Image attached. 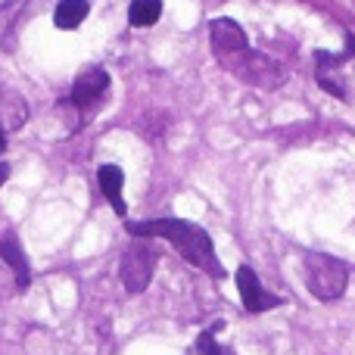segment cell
<instances>
[{"label":"cell","instance_id":"cell-1","mask_svg":"<svg viewBox=\"0 0 355 355\" xmlns=\"http://www.w3.org/2000/svg\"><path fill=\"white\" fill-rule=\"evenodd\" d=\"M125 227H128V234H131V237H137V240H153V237L168 240V243H172L190 265H196L200 271L218 277V281L227 275L225 265H221L218 256H215L212 237H209L200 225H193V221H184V218H150V221H128Z\"/></svg>","mask_w":355,"mask_h":355},{"label":"cell","instance_id":"cell-2","mask_svg":"<svg viewBox=\"0 0 355 355\" xmlns=\"http://www.w3.org/2000/svg\"><path fill=\"white\" fill-rule=\"evenodd\" d=\"M302 277H306V287L315 300L334 302L346 293L349 268H346V262L337 256H327V252H306V256H302Z\"/></svg>","mask_w":355,"mask_h":355},{"label":"cell","instance_id":"cell-3","mask_svg":"<svg viewBox=\"0 0 355 355\" xmlns=\"http://www.w3.org/2000/svg\"><path fill=\"white\" fill-rule=\"evenodd\" d=\"M221 66L227 69V72L234 75V78H240L243 85L250 87H259V91H275V87L284 85V69L277 66L271 56L259 53V50H240L237 56H231V60H225Z\"/></svg>","mask_w":355,"mask_h":355},{"label":"cell","instance_id":"cell-4","mask_svg":"<svg viewBox=\"0 0 355 355\" xmlns=\"http://www.w3.org/2000/svg\"><path fill=\"white\" fill-rule=\"evenodd\" d=\"M153 271H156V250L150 243L137 240L122 252L119 275H122V284L128 293H144L150 287V281H153Z\"/></svg>","mask_w":355,"mask_h":355},{"label":"cell","instance_id":"cell-5","mask_svg":"<svg viewBox=\"0 0 355 355\" xmlns=\"http://www.w3.org/2000/svg\"><path fill=\"white\" fill-rule=\"evenodd\" d=\"M237 290H240V302H243V309L250 315H262L268 312V309H277L281 306V296L268 293V290L262 287V281H259V275L250 268V265H240L237 268Z\"/></svg>","mask_w":355,"mask_h":355},{"label":"cell","instance_id":"cell-6","mask_svg":"<svg viewBox=\"0 0 355 355\" xmlns=\"http://www.w3.org/2000/svg\"><path fill=\"white\" fill-rule=\"evenodd\" d=\"M106 91H110V75H106V69L87 66L85 72H78V78H75L69 103H72L75 110H91V106H97V100L103 97Z\"/></svg>","mask_w":355,"mask_h":355},{"label":"cell","instance_id":"cell-7","mask_svg":"<svg viewBox=\"0 0 355 355\" xmlns=\"http://www.w3.org/2000/svg\"><path fill=\"white\" fill-rule=\"evenodd\" d=\"M209 37H212V50H215V60L225 62L231 56H237L240 50H246V31L240 28L234 19H215L209 25Z\"/></svg>","mask_w":355,"mask_h":355},{"label":"cell","instance_id":"cell-8","mask_svg":"<svg viewBox=\"0 0 355 355\" xmlns=\"http://www.w3.org/2000/svg\"><path fill=\"white\" fill-rule=\"evenodd\" d=\"M97 181H100V190H103V196L110 200V206L116 209V215L128 212V206H125V196H122V187H125V172H122V168L112 166V162H106V166L97 168Z\"/></svg>","mask_w":355,"mask_h":355},{"label":"cell","instance_id":"cell-9","mask_svg":"<svg viewBox=\"0 0 355 355\" xmlns=\"http://www.w3.org/2000/svg\"><path fill=\"white\" fill-rule=\"evenodd\" d=\"M0 259H3V262L12 268V275H16V287L19 290L28 287V284H31V265H28L22 246H19V240L12 237V234H6V237L0 240Z\"/></svg>","mask_w":355,"mask_h":355},{"label":"cell","instance_id":"cell-10","mask_svg":"<svg viewBox=\"0 0 355 355\" xmlns=\"http://www.w3.org/2000/svg\"><path fill=\"white\" fill-rule=\"evenodd\" d=\"M25 6H28V0H6V3H0V47L6 53L16 47V28Z\"/></svg>","mask_w":355,"mask_h":355},{"label":"cell","instance_id":"cell-11","mask_svg":"<svg viewBox=\"0 0 355 355\" xmlns=\"http://www.w3.org/2000/svg\"><path fill=\"white\" fill-rule=\"evenodd\" d=\"M87 12H91L87 0H60L53 10V22H56V28H62V31H75L87 19Z\"/></svg>","mask_w":355,"mask_h":355},{"label":"cell","instance_id":"cell-12","mask_svg":"<svg viewBox=\"0 0 355 355\" xmlns=\"http://www.w3.org/2000/svg\"><path fill=\"white\" fill-rule=\"evenodd\" d=\"M162 16V0H131L128 6V22L135 28H150Z\"/></svg>","mask_w":355,"mask_h":355},{"label":"cell","instance_id":"cell-13","mask_svg":"<svg viewBox=\"0 0 355 355\" xmlns=\"http://www.w3.org/2000/svg\"><path fill=\"white\" fill-rule=\"evenodd\" d=\"M196 349H200L202 355H234L231 349H225V346H218V340H215V331L200 334V340H196Z\"/></svg>","mask_w":355,"mask_h":355},{"label":"cell","instance_id":"cell-14","mask_svg":"<svg viewBox=\"0 0 355 355\" xmlns=\"http://www.w3.org/2000/svg\"><path fill=\"white\" fill-rule=\"evenodd\" d=\"M318 85H321V87H324V91H327V94H334V97L346 100V91H343V85H340V81L327 78V75H318Z\"/></svg>","mask_w":355,"mask_h":355},{"label":"cell","instance_id":"cell-15","mask_svg":"<svg viewBox=\"0 0 355 355\" xmlns=\"http://www.w3.org/2000/svg\"><path fill=\"white\" fill-rule=\"evenodd\" d=\"M6 178H10V166H6V162H0V187L6 184Z\"/></svg>","mask_w":355,"mask_h":355},{"label":"cell","instance_id":"cell-16","mask_svg":"<svg viewBox=\"0 0 355 355\" xmlns=\"http://www.w3.org/2000/svg\"><path fill=\"white\" fill-rule=\"evenodd\" d=\"M355 53V37L349 35V37H346V56H352Z\"/></svg>","mask_w":355,"mask_h":355},{"label":"cell","instance_id":"cell-17","mask_svg":"<svg viewBox=\"0 0 355 355\" xmlns=\"http://www.w3.org/2000/svg\"><path fill=\"white\" fill-rule=\"evenodd\" d=\"M3 150H6V131L0 128V153H3Z\"/></svg>","mask_w":355,"mask_h":355}]
</instances>
